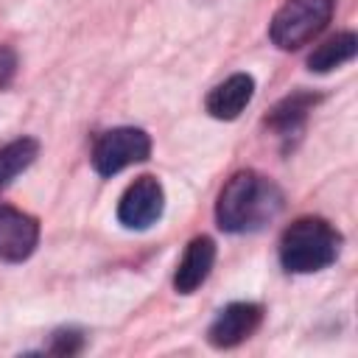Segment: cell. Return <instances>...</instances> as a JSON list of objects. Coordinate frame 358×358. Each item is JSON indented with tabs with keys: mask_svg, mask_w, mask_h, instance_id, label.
Wrapping results in <instances>:
<instances>
[{
	"mask_svg": "<svg viewBox=\"0 0 358 358\" xmlns=\"http://www.w3.org/2000/svg\"><path fill=\"white\" fill-rule=\"evenodd\" d=\"M81 350V336L76 330H62L53 336V344H50V352H59V355H73Z\"/></svg>",
	"mask_w": 358,
	"mask_h": 358,
	"instance_id": "13",
	"label": "cell"
},
{
	"mask_svg": "<svg viewBox=\"0 0 358 358\" xmlns=\"http://www.w3.org/2000/svg\"><path fill=\"white\" fill-rule=\"evenodd\" d=\"M14 73H17V56H14L11 48H3L0 45V87L11 84Z\"/></svg>",
	"mask_w": 358,
	"mask_h": 358,
	"instance_id": "14",
	"label": "cell"
},
{
	"mask_svg": "<svg viewBox=\"0 0 358 358\" xmlns=\"http://www.w3.org/2000/svg\"><path fill=\"white\" fill-rule=\"evenodd\" d=\"M336 0H285L268 28V36L282 50H296L308 45L333 17Z\"/></svg>",
	"mask_w": 358,
	"mask_h": 358,
	"instance_id": "3",
	"label": "cell"
},
{
	"mask_svg": "<svg viewBox=\"0 0 358 358\" xmlns=\"http://www.w3.org/2000/svg\"><path fill=\"white\" fill-rule=\"evenodd\" d=\"M151 151V140L143 129L120 126L103 131L92 145V168L101 176H112L134 162H143Z\"/></svg>",
	"mask_w": 358,
	"mask_h": 358,
	"instance_id": "4",
	"label": "cell"
},
{
	"mask_svg": "<svg viewBox=\"0 0 358 358\" xmlns=\"http://www.w3.org/2000/svg\"><path fill=\"white\" fill-rule=\"evenodd\" d=\"M316 103V98L313 95H305V92H296V95H291V98H285L271 115H268V126L271 129H277L280 134H291V131H296L299 126H302V120H305V115L310 112V106Z\"/></svg>",
	"mask_w": 358,
	"mask_h": 358,
	"instance_id": "12",
	"label": "cell"
},
{
	"mask_svg": "<svg viewBox=\"0 0 358 358\" xmlns=\"http://www.w3.org/2000/svg\"><path fill=\"white\" fill-rule=\"evenodd\" d=\"M341 235L324 218H299L294 221L280 241V263L294 274H310L330 266L338 255Z\"/></svg>",
	"mask_w": 358,
	"mask_h": 358,
	"instance_id": "2",
	"label": "cell"
},
{
	"mask_svg": "<svg viewBox=\"0 0 358 358\" xmlns=\"http://www.w3.org/2000/svg\"><path fill=\"white\" fill-rule=\"evenodd\" d=\"M39 241V224L28 213L0 204V260H25Z\"/></svg>",
	"mask_w": 358,
	"mask_h": 358,
	"instance_id": "7",
	"label": "cell"
},
{
	"mask_svg": "<svg viewBox=\"0 0 358 358\" xmlns=\"http://www.w3.org/2000/svg\"><path fill=\"white\" fill-rule=\"evenodd\" d=\"M39 151V143L34 137H20L0 148V187H6L17 173H22Z\"/></svg>",
	"mask_w": 358,
	"mask_h": 358,
	"instance_id": "11",
	"label": "cell"
},
{
	"mask_svg": "<svg viewBox=\"0 0 358 358\" xmlns=\"http://www.w3.org/2000/svg\"><path fill=\"white\" fill-rule=\"evenodd\" d=\"M215 263V243L201 235V238H193L176 266V274H173V288L179 294H193L207 277H210V268Z\"/></svg>",
	"mask_w": 358,
	"mask_h": 358,
	"instance_id": "8",
	"label": "cell"
},
{
	"mask_svg": "<svg viewBox=\"0 0 358 358\" xmlns=\"http://www.w3.org/2000/svg\"><path fill=\"white\" fill-rule=\"evenodd\" d=\"M162 207H165L162 185L154 176H140L120 196L117 218L129 229H145V227H151L162 215Z\"/></svg>",
	"mask_w": 358,
	"mask_h": 358,
	"instance_id": "5",
	"label": "cell"
},
{
	"mask_svg": "<svg viewBox=\"0 0 358 358\" xmlns=\"http://www.w3.org/2000/svg\"><path fill=\"white\" fill-rule=\"evenodd\" d=\"M252 95H255V81H252V76L235 73V76H229L227 81H221L218 87H213L204 103H207V112H210L213 117H218V120H232V117H238V115L246 109V103L252 101Z\"/></svg>",
	"mask_w": 358,
	"mask_h": 358,
	"instance_id": "9",
	"label": "cell"
},
{
	"mask_svg": "<svg viewBox=\"0 0 358 358\" xmlns=\"http://www.w3.org/2000/svg\"><path fill=\"white\" fill-rule=\"evenodd\" d=\"M280 210L282 190L255 171H241L224 185L215 204V218L224 232H255L274 221Z\"/></svg>",
	"mask_w": 358,
	"mask_h": 358,
	"instance_id": "1",
	"label": "cell"
},
{
	"mask_svg": "<svg viewBox=\"0 0 358 358\" xmlns=\"http://www.w3.org/2000/svg\"><path fill=\"white\" fill-rule=\"evenodd\" d=\"M260 319H263L260 305H255V302H232V305H227V308L215 316V322L210 324L207 338H210V344L218 347V350L238 347L241 341H246V338L257 330Z\"/></svg>",
	"mask_w": 358,
	"mask_h": 358,
	"instance_id": "6",
	"label": "cell"
},
{
	"mask_svg": "<svg viewBox=\"0 0 358 358\" xmlns=\"http://www.w3.org/2000/svg\"><path fill=\"white\" fill-rule=\"evenodd\" d=\"M358 50V39L352 31H344L333 39H327L324 45H319L310 56H308V67L316 70V73H327L333 67H341L344 62H350Z\"/></svg>",
	"mask_w": 358,
	"mask_h": 358,
	"instance_id": "10",
	"label": "cell"
}]
</instances>
